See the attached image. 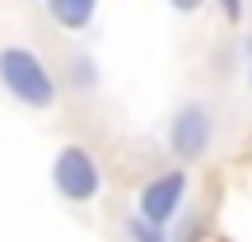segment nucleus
Masks as SVG:
<instances>
[{
    "label": "nucleus",
    "mask_w": 252,
    "mask_h": 242,
    "mask_svg": "<svg viewBox=\"0 0 252 242\" xmlns=\"http://www.w3.org/2000/svg\"><path fill=\"white\" fill-rule=\"evenodd\" d=\"M0 84H5V93L14 103H24V108H37L47 112L56 103V80L52 70H47V61L33 52V47H0Z\"/></svg>",
    "instance_id": "obj_1"
},
{
    "label": "nucleus",
    "mask_w": 252,
    "mask_h": 242,
    "mask_svg": "<svg viewBox=\"0 0 252 242\" xmlns=\"http://www.w3.org/2000/svg\"><path fill=\"white\" fill-rule=\"evenodd\" d=\"M52 187L61 191L65 200H75V205H89V200L98 196V187H103L98 159H94L84 144H65V149L56 154V163H52Z\"/></svg>",
    "instance_id": "obj_2"
},
{
    "label": "nucleus",
    "mask_w": 252,
    "mask_h": 242,
    "mask_svg": "<svg viewBox=\"0 0 252 242\" xmlns=\"http://www.w3.org/2000/svg\"><path fill=\"white\" fill-rule=\"evenodd\" d=\"M182 200H187V172L173 168V172H159L154 182H145L140 210H135V215H140L145 224H159V228H163L168 219L182 215Z\"/></svg>",
    "instance_id": "obj_3"
},
{
    "label": "nucleus",
    "mask_w": 252,
    "mask_h": 242,
    "mask_svg": "<svg viewBox=\"0 0 252 242\" xmlns=\"http://www.w3.org/2000/svg\"><path fill=\"white\" fill-rule=\"evenodd\" d=\"M210 135H215V126H210V112L201 108V103H187V108L173 117V126H168V149H173V159L196 163L201 154L210 149Z\"/></svg>",
    "instance_id": "obj_4"
},
{
    "label": "nucleus",
    "mask_w": 252,
    "mask_h": 242,
    "mask_svg": "<svg viewBox=\"0 0 252 242\" xmlns=\"http://www.w3.org/2000/svg\"><path fill=\"white\" fill-rule=\"evenodd\" d=\"M47 14H52L56 28H70V33H80V28L94 24V14H98V0H47Z\"/></svg>",
    "instance_id": "obj_5"
},
{
    "label": "nucleus",
    "mask_w": 252,
    "mask_h": 242,
    "mask_svg": "<svg viewBox=\"0 0 252 242\" xmlns=\"http://www.w3.org/2000/svg\"><path fill=\"white\" fill-rule=\"evenodd\" d=\"M126 233H131V242H168V233H163L159 224H145L140 215H135L131 224H126Z\"/></svg>",
    "instance_id": "obj_6"
},
{
    "label": "nucleus",
    "mask_w": 252,
    "mask_h": 242,
    "mask_svg": "<svg viewBox=\"0 0 252 242\" xmlns=\"http://www.w3.org/2000/svg\"><path fill=\"white\" fill-rule=\"evenodd\" d=\"M220 5H224V19H229V24L243 19V0H220Z\"/></svg>",
    "instance_id": "obj_7"
},
{
    "label": "nucleus",
    "mask_w": 252,
    "mask_h": 242,
    "mask_svg": "<svg viewBox=\"0 0 252 242\" xmlns=\"http://www.w3.org/2000/svg\"><path fill=\"white\" fill-rule=\"evenodd\" d=\"M168 5H173V9H178V14H196V9H201V5H206V0H168Z\"/></svg>",
    "instance_id": "obj_8"
},
{
    "label": "nucleus",
    "mask_w": 252,
    "mask_h": 242,
    "mask_svg": "<svg viewBox=\"0 0 252 242\" xmlns=\"http://www.w3.org/2000/svg\"><path fill=\"white\" fill-rule=\"evenodd\" d=\"M248 80H252V75H248Z\"/></svg>",
    "instance_id": "obj_9"
}]
</instances>
